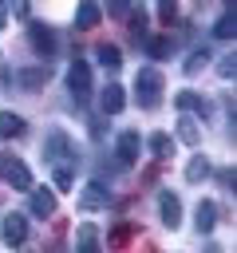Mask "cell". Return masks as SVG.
I'll list each match as a JSON object with an SVG mask.
<instances>
[{
	"instance_id": "cell-27",
	"label": "cell",
	"mask_w": 237,
	"mask_h": 253,
	"mask_svg": "<svg viewBox=\"0 0 237 253\" xmlns=\"http://www.w3.org/2000/svg\"><path fill=\"white\" fill-rule=\"evenodd\" d=\"M51 182H55V190H67V186H71V170H67V166H55Z\"/></svg>"
},
{
	"instance_id": "cell-17",
	"label": "cell",
	"mask_w": 237,
	"mask_h": 253,
	"mask_svg": "<svg viewBox=\"0 0 237 253\" xmlns=\"http://www.w3.org/2000/svg\"><path fill=\"white\" fill-rule=\"evenodd\" d=\"M20 130H24V119L12 115V111H0V134H4V138H16Z\"/></svg>"
},
{
	"instance_id": "cell-32",
	"label": "cell",
	"mask_w": 237,
	"mask_h": 253,
	"mask_svg": "<svg viewBox=\"0 0 237 253\" xmlns=\"http://www.w3.org/2000/svg\"><path fill=\"white\" fill-rule=\"evenodd\" d=\"M4 24H8V4L0 0V28H4Z\"/></svg>"
},
{
	"instance_id": "cell-7",
	"label": "cell",
	"mask_w": 237,
	"mask_h": 253,
	"mask_svg": "<svg viewBox=\"0 0 237 253\" xmlns=\"http://www.w3.org/2000/svg\"><path fill=\"white\" fill-rule=\"evenodd\" d=\"M99 107H103V115H118V111L126 107V91H122L118 83H107L103 95H99Z\"/></svg>"
},
{
	"instance_id": "cell-6",
	"label": "cell",
	"mask_w": 237,
	"mask_h": 253,
	"mask_svg": "<svg viewBox=\"0 0 237 253\" xmlns=\"http://www.w3.org/2000/svg\"><path fill=\"white\" fill-rule=\"evenodd\" d=\"M67 91H71V95H91V63L75 59V63L67 67Z\"/></svg>"
},
{
	"instance_id": "cell-28",
	"label": "cell",
	"mask_w": 237,
	"mask_h": 253,
	"mask_svg": "<svg viewBox=\"0 0 237 253\" xmlns=\"http://www.w3.org/2000/svg\"><path fill=\"white\" fill-rule=\"evenodd\" d=\"M217 182H221L225 190H233V166H221V170H217Z\"/></svg>"
},
{
	"instance_id": "cell-23",
	"label": "cell",
	"mask_w": 237,
	"mask_h": 253,
	"mask_svg": "<svg viewBox=\"0 0 237 253\" xmlns=\"http://www.w3.org/2000/svg\"><path fill=\"white\" fill-rule=\"evenodd\" d=\"M75 245H79V249H95V245H99V229H95V225L87 221V225L79 229V237H75Z\"/></svg>"
},
{
	"instance_id": "cell-14",
	"label": "cell",
	"mask_w": 237,
	"mask_h": 253,
	"mask_svg": "<svg viewBox=\"0 0 237 253\" xmlns=\"http://www.w3.org/2000/svg\"><path fill=\"white\" fill-rule=\"evenodd\" d=\"M47 79H51V67H24V71H20V87H28V91L43 87Z\"/></svg>"
},
{
	"instance_id": "cell-19",
	"label": "cell",
	"mask_w": 237,
	"mask_h": 253,
	"mask_svg": "<svg viewBox=\"0 0 237 253\" xmlns=\"http://www.w3.org/2000/svg\"><path fill=\"white\" fill-rule=\"evenodd\" d=\"M150 150H154L158 158H174V138L158 130V134H150Z\"/></svg>"
},
{
	"instance_id": "cell-13",
	"label": "cell",
	"mask_w": 237,
	"mask_h": 253,
	"mask_svg": "<svg viewBox=\"0 0 237 253\" xmlns=\"http://www.w3.org/2000/svg\"><path fill=\"white\" fill-rule=\"evenodd\" d=\"M43 154H47L51 162H59V154H71V138H67L63 130L47 134V142H43Z\"/></svg>"
},
{
	"instance_id": "cell-26",
	"label": "cell",
	"mask_w": 237,
	"mask_h": 253,
	"mask_svg": "<svg viewBox=\"0 0 237 253\" xmlns=\"http://www.w3.org/2000/svg\"><path fill=\"white\" fill-rule=\"evenodd\" d=\"M107 12L115 20H122V16H130V0H107Z\"/></svg>"
},
{
	"instance_id": "cell-21",
	"label": "cell",
	"mask_w": 237,
	"mask_h": 253,
	"mask_svg": "<svg viewBox=\"0 0 237 253\" xmlns=\"http://www.w3.org/2000/svg\"><path fill=\"white\" fill-rule=\"evenodd\" d=\"M178 138H182V142H190V146H198V138H201L198 123H194V119H182V123H178Z\"/></svg>"
},
{
	"instance_id": "cell-30",
	"label": "cell",
	"mask_w": 237,
	"mask_h": 253,
	"mask_svg": "<svg viewBox=\"0 0 237 253\" xmlns=\"http://www.w3.org/2000/svg\"><path fill=\"white\" fill-rule=\"evenodd\" d=\"M126 233H130L126 225H115V233H111V245H122V241H126Z\"/></svg>"
},
{
	"instance_id": "cell-5",
	"label": "cell",
	"mask_w": 237,
	"mask_h": 253,
	"mask_svg": "<svg viewBox=\"0 0 237 253\" xmlns=\"http://www.w3.org/2000/svg\"><path fill=\"white\" fill-rule=\"evenodd\" d=\"M28 40H32V47H36L40 55H51V51L59 47L55 32H51L47 24H40V20H32V24H28Z\"/></svg>"
},
{
	"instance_id": "cell-11",
	"label": "cell",
	"mask_w": 237,
	"mask_h": 253,
	"mask_svg": "<svg viewBox=\"0 0 237 253\" xmlns=\"http://www.w3.org/2000/svg\"><path fill=\"white\" fill-rule=\"evenodd\" d=\"M107 202H111V198H107V186H103V182H87L83 194H79V206H83V210H103Z\"/></svg>"
},
{
	"instance_id": "cell-8",
	"label": "cell",
	"mask_w": 237,
	"mask_h": 253,
	"mask_svg": "<svg viewBox=\"0 0 237 253\" xmlns=\"http://www.w3.org/2000/svg\"><path fill=\"white\" fill-rule=\"evenodd\" d=\"M115 154H118V166H134V158H138V134L122 130L118 142H115Z\"/></svg>"
},
{
	"instance_id": "cell-31",
	"label": "cell",
	"mask_w": 237,
	"mask_h": 253,
	"mask_svg": "<svg viewBox=\"0 0 237 253\" xmlns=\"http://www.w3.org/2000/svg\"><path fill=\"white\" fill-rule=\"evenodd\" d=\"M91 134L103 138V134H107V123H103V119H91Z\"/></svg>"
},
{
	"instance_id": "cell-10",
	"label": "cell",
	"mask_w": 237,
	"mask_h": 253,
	"mask_svg": "<svg viewBox=\"0 0 237 253\" xmlns=\"http://www.w3.org/2000/svg\"><path fill=\"white\" fill-rule=\"evenodd\" d=\"M99 16H103L99 0H79V8H75V28H79V32H91V28L99 24Z\"/></svg>"
},
{
	"instance_id": "cell-2",
	"label": "cell",
	"mask_w": 237,
	"mask_h": 253,
	"mask_svg": "<svg viewBox=\"0 0 237 253\" xmlns=\"http://www.w3.org/2000/svg\"><path fill=\"white\" fill-rule=\"evenodd\" d=\"M134 87H138V103H142V107H158V95H162L166 83H162V71H158V67H142Z\"/></svg>"
},
{
	"instance_id": "cell-15",
	"label": "cell",
	"mask_w": 237,
	"mask_h": 253,
	"mask_svg": "<svg viewBox=\"0 0 237 253\" xmlns=\"http://www.w3.org/2000/svg\"><path fill=\"white\" fill-rule=\"evenodd\" d=\"M209 174H213L209 158H201V154H198V158H190V162H186V182H201V178H209Z\"/></svg>"
},
{
	"instance_id": "cell-1",
	"label": "cell",
	"mask_w": 237,
	"mask_h": 253,
	"mask_svg": "<svg viewBox=\"0 0 237 253\" xmlns=\"http://www.w3.org/2000/svg\"><path fill=\"white\" fill-rule=\"evenodd\" d=\"M0 178H4L12 190H20V194L32 190V170H28L20 158H12V154H0Z\"/></svg>"
},
{
	"instance_id": "cell-9",
	"label": "cell",
	"mask_w": 237,
	"mask_h": 253,
	"mask_svg": "<svg viewBox=\"0 0 237 253\" xmlns=\"http://www.w3.org/2000/svg\"><path fill=\"white\" fill-rule=\"evenodd\" d=\"M158 206H162V221H166L170 229L182 225V202H178L174 190H162V194H158Z\"/></svg>"
},
{
	"instance_id": "cell-4",
	"label": "cell",
	"mask_w": 237,
	"mask_h": 253,
	"mask_svg": "<svg viewBox=\"0 0 237 253\" xmlns=\"http://www.w3.org/2000/svg\"><path fill=\"white\" fill-rule=\"evenodd\" d=\"M28 210H32V217H51V213H55V190L32 186V190H28Z\"/></svg>"
},
{
	"instance_id": "cell-16",
	"label": "cell",
	"mask_w": 237,
	"mask_h": 253,
	"mask_svg": "<svg viewBox=\"0 0 237 253\" xmlns=\"http://www.w3.org/2000/svg\"><path fill=\"white\" fill-rule=\"evenodd\" d=\"M174 51V40L170 36H154V40H146V55H154V59H166Z\"/></svg>"
},
{
	"instance_id": "cell-29",
	"label": "cell",
	"mask_w": 237,
	"mask_h": 253,
	"mask_svg": "<svg viewBox=\"0 0 237 253\" xmlns=\"http://www.w3.org/2000/svg\"><path fill=\"white\" fill-rule=\"evenodd\" d=\"M233 71H237V59H233V55H225V59H221V75H225V79H233Z\"/></svg>"
},
{
	"instance_id": "cell-12",
	"label": "cell",
	"mask_w": 237,
	"mask_h": 253,
	"mask_svg": "<svg viewBox=\"0 0 237 253\" xmlns=\"http://www.w3.org/2000/svg\"><path fill=\"white\" fill-rule=\"evenodd\" d=\"M194 225H198V233H209L213 225H217V202H198V210H194Z\"/></svg>"
},
{
	"instance_id": "cell-3",
	"label": "cell",
	"mask_w": 237,
	"mask_h": 253,
	"mask_svg": "<svg viewBox=\"0 0 237 253\" xmlns=\"http://www.w3.org/2000/svg\"><path fill=\"white\" fill-rule=\"evenodd\" d=\"M28 213H4V221H0V237H4V245H24L28 241Z\"/></svg>"
},
{
	"instance_id": "cell-24",
	"label": "cell",
	"mask_w": 237,
	"mask_h": 253,
	"mask_svg": "<svg viewBox=\"0 0 237 253\" xmlns=\"http://www.w3.org/2000/svg\"><path fill=\"white\" fill-rule=\"evenodd\" d=\"M174 107H178L182 115L194 111V107H198V91H178V95H174Z\"/></svg>"
},
{
	"instance_id": "cell-20",
	"label": "cell",
	"mask_w": 237,
	"mask_h": 253,
	"mask_svg": "<svg viewBox=\"0 0 237 253\" xmlns=\"http://www.w3.org/2000/svg\"><path fill=\"white\" fill-rule=\"evenodd\" d=\"M205 63H209V51H205V47H198V51H194V55H190V59L182 63V71H186V75H198V71H201Z\"/></svg>"
},
{
	"instance_id": "cell-22",
	"label": "cell",
	"mask_w": 237,
	"mask_h": 253,
	"mask_svg": "<svg viewBox=\"0 0 237 253\" xmlns=\"http://www.w3.org/2000/svg\"><path fill=\"white\" fill-rule=\"evenodd\" d=\"M213 36L217 40H233V8H225V16L213 24Z\"/></svg>"
},
{
	"instance_id": "cell-25",
	"label": "cell",
	"mask_w": 237,
	"mask_h": 253,
	"mask_svg": "<svg viewBox=\"0 0 237 253\" xmlns=\"http://www.w3.org/2000/svg\"><path fill=\"white\" fill-rule=\"evenodd\" d=\"M158 16H162L166 24H174V20H178V4H174V0H158Z\"/></svg>"
},
{
	"instance_id": "cell-18",
	"label": "cell",
	"mask_w": 237,
	"mask_h": 253,
	"mask_svg": "<svg viewBox=\"0 0 237 253\" xmlns=\"http://www.w3.org/2000/svg\"><path fill=\"white\" fill-rule=\"evenodd\" d=\"M95 55H99V63H103V67H118V63H122V51H118L115 43H99V47H95Z\"/></svg>"
}]
</instances>
